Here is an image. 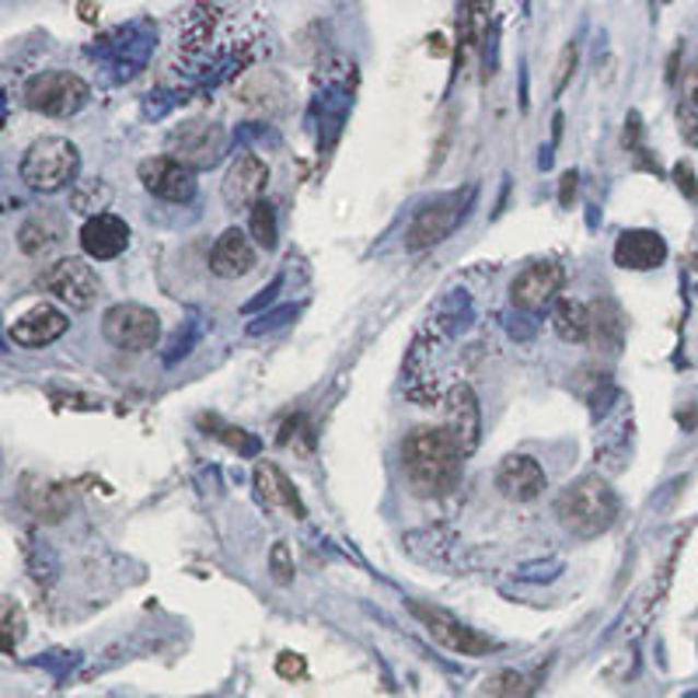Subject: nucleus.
Returning <instances> with one entry per match:
<instances>
[{
    "label": "nucleus",
    "mask_w": 698,
    "mask_h": 698,
    "mask_svg": "<svg viewBox=\"0 0 698 698\" xmlns=\"http://www.w3.org/2000/svg\"><path fill=\"white\" fill-rule=\"evenodd\" d=\"M78 11H81L84 22H95V18H98V8L95 4H78Z\"/></svg>",
    "instance_id": "nucleus-34"
},
{
    "label": "nucleus",
    "mask_w": 698,
    "mask_h": 698,
    "mask_svg": "<svg viewBox=\"0 0 698 698\" xmlns=\"http://www.w3.org/2000/svg\"><path fill=\"white\" fill-rule=\"evenodd\" d=\"M465 454L444 427H416L402 440V472L416 496H447L462 482Z\"/></svg>",
    "instance_id": "nucleus-1"
},
{
    "label": "nucleus",
    "mask_w": 698,
    "mask_h": 698,
    "mask_svg": "<svg viewBox=\"0 0 698 698\" xmlns=\"http://www.w3.org/2000/svg\"><path fill=\"white\" fill-rule=\"evenodd\" d=\"M674 178H677V189H682L688 199H698V186H695V172H691V164L682 161V164H674Z\"/></svg>",
    "instance_id": "nucleus-30"
},
{
    "label": "nucleus",
    "mask_w": 698,
    "mask_h": 698,
    "mask_svg": "<svg viewBox=\"0 0 698 698\" xmlns=\"http://www.w3.org/2000/svg\"><path fill=\"white\" fill-rule=\"evenodd\" d=\"M140 182L147 193L164 199V203H189L196 196V172L175 161L172 154L140 161Z\"/></svg>",
    "instance_id": "nucleus-10"
},
{
    "label": "nucleus",
    "mask_w": 698,
    "mask_h": 698,
    "mask_svg": "<svg viewBox=\"0 0 698 698\" xmlns=\"http://www.w3.org/2000/svg\"><path fill=\"white\" fill-rule=\"evenodd\" d=\"M224 143H228V137L220 126L193 119V123H182L168 137V154L196 172V168H210V164L224 154Z\"/></svg>",
    "instance_id": "nucleus-9"
},
{
    "label": "nucleus",
    "mask_w": 698,
    "mask_h": 698,
    "mask_svg": "<svg viewBox=\"0 0 698 698\" xmlns=\"http://www.w3.org/2000/svg\"><path fill=\"white\" fill-rule=\"evenodd\" d=\"M67 328H70V322L60 307L35 304L32 311H25L22 318H14V325L8 328V339L14 346H25V349H43L49 342H57Z\"/></svg>",
    "instance_id": "nucleus-14"
},
{
    "label": "nucleus",
    "mask_w": 698,
    "mask_h": 698,
    "mask_svg": "<svg viewBox=\"0 0 698 698\" xmlns=\"http://www.w3.org/2000/svg\"><path fill=\"white\" fill-rule=\"evenodd\" d=\"M552 325H556L559 339H566V342H583V339H591V333H594L591 307H583L580 301H569V298H562L556 304Z\"/></svg>",
    "instance_id": "nucleus-21"
},
{
    "label": "nucleus",
    "mask_w": 698,
    "mask_h": 698,
    "mask_svg": "<svg viewBox=\"0 0 698 698\" xmlns=\"http://www.w3.org/2000/svg\"><path fill=\"white\" fill-rule=\"evenodd\" d=\"M22 629H25L22 608H18L14 601H4V629H0V639H4V653L8 656H14L18 642H22Z\"/></svg>",
    "instance_id": "nucleus-26"
},
{
    "label": "nucleus",
    "mask_w": 698,
    "mask_h": 698,
    "mask_svg": "<svg viewBox=\"0 0 698 698\" xmlns=\"http://www.w3.org/2000/svg\"><path fill=\"white\" fill-rule=\"evenodd\" d=\"M102 336L126 353H143L161 339V318L143 304H113L102 315Z\"/></svg>",
    "instance_id": "nucleus-5"
},
{
    "label": "nucleus",
    "mask_w": 698,
    "mask_h": 698,
    "mask_svg": "<svg viewBox=\"0 0 698 698\" xmlns=\"http://www.w3.org/2000/svg\"><path fill=\"white\" fill-rule=\"evenodd\" d=\"M573 67H577V46L569 43L566 49H562V57H559V73H556V95L566 88V81H569V73H573Z\"/></svg>",
    "instance_id": "nucleus-29"
},
{
    "label": "nucleus",
    "mask_w": 698,
    "mask_h": 698,
    "mask_svg": "<svg viewBox=\"0 0 698 698\" xmlns=\"http://www.w3.org/2000/svg\"><path fill=\"white\" fill-rule=\"evenodd\" d=\"M412 615L422 618V626L430 629V636H433L437 642H444V647L454 650V653H462V656H482V653L492 650V639H486V636H479L475 629L462 626V621H457L454 615H447V612L430 608V604H419V601H416V604H412Z\"/></svg>",
    "instance_id": "nucleus-11"
},
{
    "label": "nucleus",
    "mask_w": 698,
    "mask_h": 698,
    "mask_svg": "<svg viewBox=\"0 0 698 698\" xmlns=\"http://www.w3.org/2000/svg\"><path fill=\"white\" fill-rule=\"evenodd\" d=\"M682 137H685V143L698 147V116L685 113V108H682Z\"/></svg>",
    "instance_id": "nucleus-32"
},
{
    "label": "nucleus",
    "mask_w": 698,
    "mask_h": 698,
    "mask_svg": "<svg viewBox=\"0 0 698 698\" xmlns=\"http://www.w3.org/2000/svg\"><path fill=\"white\" fill-rule=\"evenodd\" d=\"M556 517L573 538H597L618 521V496L601 475H583L559 492Z\"/></svg>",
    "instance_id": "nucleus-2"
},
{
    "label": "nucleus",
    "mask_w": 698,
    "mask_h": 698,
    "mask_svg": "<svg viewBox=\"0 0 698 698\" xmlns=\"http://www.w3.org/2000/svg\"><path fill=\"white\" fill-rule=\"evenodd\" d=\"M688 698H698V695H688Z\"/></svg>",
    "instance_id": "nucleus-36"
},
{
    "label": "nucleus",
    "mask_w": 698,
    "mask_h": 698,
    "mask_svg": "<svg viewBox=\"0 0 698 698\" xmlns=\"http://www.w3.org/2000/svg\"><path fill=\"white\" fill-rule=\"evenodd\" d=\"M220 440H228L231 447H237V451H245V454H252L255 451V440L252 437H245V430H224V433H217Z\"/></svg>",
    "instance_id": "nucleus-31"
},
{
    "label": "nucleus",
    "mask_w": 698,
    "mask_h": 698,
    "mask_svg": "<svg viewBox=\"0 0 698 698\" xmlns=\"http://www.w3.org/2000/svg\"><path fill=\"white\" fill-rule=\"evenodd\" d=\"M496 489L513 503H531L545 489V468L531 454H510L496 468Z\"/></svg>",
    "instance_id": "nucleus-15"
},
{
    "label": "nucleus",
    "mask_w": 698,
    "mask_h": 698,
    "mask_svg": "<svg viewBox=\"0 0 698 698\" xmlns=\"http://www.w3.org/2000/svg\"><path fill=\"white\" fill-rule=\"evenodd\" d=\"M444 430L454 437V444L462 447V454L468 457L475 447H479V430H482V416H479V398L468 388V384H454V392L447 398V422Z\"/></svg>",
    "instance_id": "nucleus-16"
},
{
    "label": "nucleus",
    "mask_w": 698,
    "mask_h": 698,
    "mask_svg": "<svg viewBox=\"0 0 698 698\" xmlns=\"http://www.w3.org/2000/svg\"><path fill=\"white\" fill-rule=\"evenodd\" d=\"M562 280H566V272H562L559 263H535V266H527L513 277L510 301L521 311H531V315H535V311H542L545 304L556 301Z\"/></svg>",
    "instance_id": "nucleus-12"
},
{
    "label": "nucleus",
    "mask_w": 698,
    "mask_h": 698,
    "mask_svg": "<svg viewBox=\"0 0 698 698\" xmlns=\"http://www.w3.org/2000/svg\"><path fill=\"white\" fill-rule=\"evenodd\" d=\"M81 248L88 259H95V263L119 259V255L130 248V224L116 213L88 217L81 224Z\"/></svg>",
    "instance_id": "nucleus-13"
},
{
    "label": "nucleus",
    "mask_w": 698,
    "mask_h": 698,
    "mask_svg": "<svg viewBox=\"0 0 698 698\" xmlns=\"http://www.w3.org/2000/svg\"><path fill=\"white\" fill-rule=\"evenodd\" d=\"M91 98V88L84 78L70 70H43L25 84V105L32 113H43L53 119H63L81 113Z\"/></svg>",
    "instance_id": "nucleus-4"
},
{
    "label": "nucleus",
    "mask_w": 698,
    "mask_h": 698,
    "mask_svg": "<svg viewBox=\"0 0 698 698\" xmlns=\"http://www.w3.org/2000/svg\"><path fill=\"white\" fill-rule=\"evenodd\" d=\"M22 500L39 521H60L70 507L67 492L60 486H49V482H39V479L22 482Z\"/></svg>",
    "instance_id": "nucleus-20"
},
{
    "label": "nucleus",
    "mask_w": 698,
    "mask_h": 698,
    "mask_svg": "<svg viewBox=\"0 0 698 698\" xmlns=\"http://www.w3.org/2000/svg\"><path fill=\"white\" fill-rule=\"evenodd\" d=\"M255 492H259L266 510H290L293 517H304V503L298 489L290 486V479L272 462L255 465Z\"/></svg>",
    "instance_id": "nucleus-19"
},
{
    "label": "nucleus",
    "mask_w": 698,
    "mask_h": 698,
    "mask_svg": "<svg viewBox=\"0 0 698 698\" xmlns=\"http://www.w3.org/2000/svg\"><path fill=\"white\" fill-rule=\"evenodd\" d=\"M18 245L25 255H46L60 245V228L49 217H32L28 224L18 231Z\"/></svg>",
    "instance_id": "nucleus-22"
},
{
    "label": "nucleus",
    "mask_w": 698,
    "mask_h": 698,
    "mask_svg": "<svg viewBox=\"0 0 698 698\" xmlns=\"http://www.w3.org/2000/svg\"><path fill=\"white\" fill-rule=\"evenodd\" d=\"M304 671H307V664H304V656L301 653H290V650H283L280 653V660H277V674L280 677H304Z\"/></svg>",
    "instance_id": "nucleus-28"
},
{
    "label": "nucleus",
    "mask_w": 698,
    "mask_h": 698,
    "mask_svg": "<svg viewBox=\"0 0 698 698\" xmlns=\"http://www.w3.org/2000/svg\"><path fill=\"white\" fill-rule=\"evenodd\" d=\"M479 698H527V682L513 671H500L482 685Z\"/></svg>",
    "instance_id": "nucleus-24"
},
{
    "label": "nucleus",
    "mask_w": 698,
    "mask_h": 698,
    "mask_svg": "<svg viewBox=\"0 0 698 698\" xmlns=\"http://www.w3.org/2000/svg\"><path fill=\"white\" fill-rule=\"evenodd\" d=\"M695 102H698V84H695Z\"/></svg>",
    "instance_id": "nucleus-35"
},
{
    "label": "nucleus",
    "mask_w": 698,
    "mask_h": 698,
    "mask_svg": "<svg viewBox=\"0 0 698 698\" xmlns=\"http://www.w3.org/2000/svg\"><path fill=\"white\" fill-rule=\"evenodd\" d=\"M255 263H259V252H255L252 237L237 228H228L217 237V245L210 248V269L224 280L248 277V272L255 269Z\"/></svg>",
    "instance_id": "nucleus-17"
},
{
    "label": "nucleus",
    "mask_w": 698,
    "mask_h": 698,
    "mask_svg": "<svg viewBox=\"0 0 698 698\" xmlns=\"http://www.w3.org/2000/svg\"><path fill=\"white\" fill-rule=\"evenodd\" d=\"M108 199H113V193H108V186H105L102 178H84V182H78V186H73V193H70L73 210H81V213H88V217L105 213Z\"/></svg>",
    "instance_id": "nucleus-23"
},
{
    "label": "nucleus",
    "mask_w": 698,
    "mask_h": 698,
    "mask_svg": "<svg viewBox=\"0 0 698 698\" xmlns=\"http://www.w3.org/2000/svg\"><path fill=\"white\" fill-rule=\"evenodd\" d=\"M269 573H272V580H277V583H290V580H293V556H290L287 542L272 545V552H269Z\"/></svg>",
    "instance_id": "nucleus-27"
},
{
    "label": "nucleus",
    "mask_w": 698,
    "mask_h": 698,
    "mask_svg": "<svg viewBox=\"0 0 698 698\" xmlns=\"http://www.w3.org/2000/svg\"><path fill=\"white\" fill-rule=\"evenodd\" d=\"M664 259H667V242L656 231H626L615 245V263L621 269L647 272V269L664 266Z\"/></svg>",
    "instance_id": "nucleus-18"
},
{
    "label": "nucleus",
    "mask_w": 698,
    "mask_h": 698,
    "mask_svg": "<svg viewBox=\"0 0 698 698\" xmlns=\"http://www.w3.org/2000/svg\"><path fill=\"white\" fill-rule=\"evenodd\" d=\"M266 186H269V164L259 158V154H237L231 161V168L224 175V186H220V193H224V203L228 210H255L263 203L266 196Z\"/></svg>",
    "instance_id": "nucleus-8"
},
{
    "label": "nucleus",
    "mask_w": 698,
    "mask_h": 698,
    "mask_svg": "<svg viewBox=\"0 0 698 698\" xmlns=\"http://www.w3.org/2000/svg\"><path fill=\"white\" fill-rule=\"evenodd\" d=\"M472 193H451V196H440L433 203L419 207L412 224L406 231V248L409 252H422V248H433L440 245L444 237L457 228V220L465 217V203H468Z\"/></svg>",
    "instance_id": "nucleus-6"
},
{
    "label": "nucleus",
    "mask_w": 698,
    "mask_h": 698,
    "mask_svg": "<svg viewBox=\"0 0 698 698\" xmlns=\"http://www.w3.org/2000/svg\"><path fill=\"white\" fill-rule=\"evenodd\" d=\"M569 193H577V172L562 175V203H569Z\"/></svg>",
    "instance_id": "nucleus-33"
},
{
    "label": "nucleus",
    "mask_w": 698,
    "mask_h": 698,
    "mask_svg": "<svg viewBox=\"0 0 698 698\" xmlns=\"http://www.w3.org/2000/svg\"><path fill=\"white\" fill-rule=\"evenodd\" d=\"M43 287L53 293V298H60L63 304H70L73 311H88L102 293V280H98L95 266H88L84 259L53 263L43 272Z\"/></svg>",
    "instance_id": "nucleus-7"
},
{
    "label": "nucleus",
    "mask_w": 698,
    "mask_h": 698,
    "mask_svg": "<svg viewBox=\"0 0 698 698\" xmlns=\"http://www.w3.org/2000/svg\"><path fill=\"white\" fill-rule=\"evenodd\" d=\"M252 237L263 248H277V210H272L266 199L252 210Z\"/></svg>",
    "instance_id": "nucleus-25"
},
{
    "label": "nucleus",
    "mask_w": 698,
    "mask_h": 698,
    "mask_svg": "<svg viewBox=\"0 0 698 698\" xmlns=\"http://www.w3.org/2000/svg\"><path fill=\"white\" fill-rule=\"evenodd\" d=\"M78 168H81V154L67 137H39L35 143H28V151L22 154L18 175H22V182L35 193H60L78 178ZM73 186H78V182H73Z\"/></svg>",
    "instance_id": "nucleus-3"
}]
</instances>
